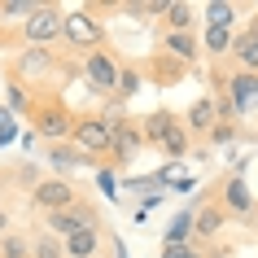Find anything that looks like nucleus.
<instances>
[{"label":"nucleus","instance_id":"c85d7f7f","mask_svg":"<svg viewBox=\"0 0 258 258\" xmlns=\"http://www.w3.org/2000/svg\"><path fill=\"white\" fill-rule=\"evenodd\" d=\"M245 31H249V35H258V14L249 18V27H245Z\"/></svg>","mask_w":258,"mask_h":258},{"label":"nucleus","instance_id":"2eb2a0df","mask_svg":"<svg viewBox=\"0 0 258 258\" xmlns=\"http://www.w3.org/2000/svg\"><path fill=\"white\" fill-rule=\"evenodd\" d=\"M53 66H57L53 48H27V53L18 57V70L22 75H40V70H53Z\"/></svg>","mask_w":258,"mask_h":258},{"label":"nucleus","instance_id":"cd10ccee","mask_svg":"<svg viewBox=\"0 0 258 258\" xmlns=\"http://www.w3.org/2000/svg\"><path fill=\"white\" fill-rule=\"evenodd\" d=\"M0 236H9V210L0 206Z\"/></svg>","mask_w":258,"mask_h":258},{"label":"nucleus","instance_id":"9d476101","mask_svg":"<svg viewBox=\"0 0 258 258\" xmlns=\"http://www.w3.org/2000/svg\"><path fill=\"white\" fill-rule=\"evenodd\" d=\"M228 96H232V105H236V109H254V101H258V75L236 70V75L228 79Z\"/></svg>","mask_w":258,"mask_h":258},{"label":"nucleus","instance_id":"5701e85b","mask_svg":"<svg viewBox=\"0 0 258 258\" xmlns=\"http://www.w3.org/2000/svg\"><path fill=\"white\" fill-rule=\"evenodd\" d=\"M0 258H31V245L9 232V236H0Z\"/></svg>","mask_w":258,"mask_h":258},{"label":"nucleus","instance_id":"20e7f679","mask_svg":"<svg viewBox=\"0 0 258 258\" xmlns=\"http://www.w3.org/2000/svg\"><path fill=\"white\" fill-rule=\"evenodd\" d=\"M70 145L83 153V158H96V153H109L114 149V118H79L75 122V136H70Z\"/></svg>","mask_w":258,"mask_h":258},{"label":"nucleus","instance_id":"6ab92c4d","mask_svg":"<svg viewBox=\"0 0 258 258\" xmlns=\"http://www.w3.org/2000/svg\"><path fill=\"white\" fill-rule=\"evenodd\" d=\"M31 258H66V241L53 236V232H40L31 241Z\"/></svg>","mask_w":258,"mask_h":258},{"label":"nucleus","instance_id":"7ed1b4c3","mask_svg":"<svg viewBox=\"0 0 258 258\" xmlns=\"http://www.w3.org/2000/svg\"><path fill=\"white\" fill-rule=\"evenodd\" d=\"M57 35H66V14H61L57 5H40V9L22 22V40H27L31 48H48V44H57Z\"/></svg>","mask_w":258,"mask_h":258},{"label":"nucleus","instance_id":"f3484780","mask_svg":"<svg viewBox=\"0 0 258 258\" xmlns=\"http://www.w3.org/2000/svg\"><path fill=\"white\" fill-rule=\"evenodd\" d=\"M249 206H254L249 188H245L241 179H228V184H223V210H236V215H245Z\"/></svg>","mask_w":258,"mask_h":258},{"label":"nucleus","instance_id":"f03ea898","mask_svg":"<svg viewBox=\"0 0 258 258\" xmlns=\"http://www.w3.org/2000/svg\"><path fill=\"white\" fill-rule=\"evenodd\" d=\"M145 140H153L166 158H184V153H188V132H184L166 109H158V114L145 118Z\"/></svg>","mask_w":258,"mask_h":258},{"label":"nucleus","instance_id":"412c9836","mask_svg":"<svg viewBox=\"0 0 258 258\" xmlns=\"http://www.w3.org/2000/svg\"><path fill=\"white\" fill-rule=\"evenodd\" d=\"M232 18H236V5H228V0L206 5V27H232Z\"/></svg>","mask_w":258,"mask_h":258},{"label":"nucleus","instance_id":"a878e982","mask_svg":"<svg viewBox=\"0 0 258 258\" xmlns=\"http://www.w3.org/2000/svg\"><path fill=\"white\" fill-rule=\"evenodd\" d=\"M136 88H140V75H136V70H118V88H114V92H118V96H132Z\"/></svg>","mask_w":258,"mask_h":258},{"label":"nucleus","instance_id":"bb28decb","mask_svg":"<svg viewBox=\"0 0 258 258\" xmlns=\"http://www.w3.org/2000/svg\"><path fill=\"white\" fill-rule=\"evenodd\" d=\"M162 258H197L192 245H162Z\"/></svg>","mask_w":258,"mask_h":258},{"label":"nucleus","instance_id":"f257e3e1","mask_svg":"<svg viewBox=\"0 0 258 258\" xmlns=\"http://www.w3.org/2000/svg\"><path fill=\"white\" fill-rule=\"evenodd\" d=\"M31 122H35V132H40L44 140H53V145H61V140L75 136V122L70 118V109L57 101V96H40L35 105H31Z\"/></svg>","mask_w":258,"mask_h":258},{"label":"nucleus","instance_id":"dca6fc26","mask_svg":"<svg viewBox=\"0 0 258 258\" xmlns=\"http://www.w3.org/2000/svg\"><path fill=\"white\" fill-rule=\"evenodd\" d=\"M162 18H166V31H192V22H197V9H192V5H184V0H171Z\"/></svg>","mask_w":258,"mask_h":258},{"label":"nucleus","instance_id":"39448f33","mask_svg":"<svg viewBox=\"0 0 258 258\" xmlns=\"http://www.w3.org/2000/svg\"><path fill=\"white\" fill-rule=\"evenodd\" d=\"M66 40L75 44V48H83V53H96L101 40H105V27H101V18H96V14L75 9V14H66Z\"/></svg>","mask_w":258,"mask_h":258},{"label":"nucleus","instance_id":"c756f323","mask_svg":"<svg viewBox=\"0 0 258 258\" xmlns=\"http://www.w3.org/2000/svg\"><path fill=\"white\" fill-rule=\"evenodd\" d=\"M197 258H202V254H197Z\"/></svg>","mask_w":258,"mask_h":258},{"label":"nucleus","instance_id":"aec40b11","mask_svg":"<svg viewBox=\"0 0 258 258\" xmlns=\"http://www.w3.org/2000/svg\"><path fill=\"white\" fill-rule=\"evenodd\" d=\"M215 118H219V105H215V101H197V105L188 109V127H192V132H210Z\"/></svg>","mask_w":258,"mask_h":258},{"label":"nucleus","instance_id":"a211bd4d","mask_svg":"<svg viewBox=\"0 0 258 258\" xmlns=\"http://www.w3.org/2000/svg\"><path fill=\"white\" fill-rule=\"evenodd\" d=\"M192 228H197V236H215L223 228V206H202L192 215Z\"/></svg>","mask_w":258,"mask_h":258},{"label":"nucleus","instance_id":"1a4fd4ad","mask_svg":"<svg viewBox=\"0 0 258 258\" xmlns=\"http://www.w3.org/2000/svg\"><path fill=\"white\" fill-rule=\"evenodd\" d=\"M140 140H145V127L114 118V149H109V153H114V162H127V158L140 149Z\"/></svg>","mask_w":258,"mask_h":258},{"label":"nucleus","instance_id":"4468645a","mask_svg":"<svg viewBox=\"0 0 258 258\" xmlns=\"http://www.w3.org/2000/svg\"><path fill=\"white\" fill-rule=\"evenodd\" d=\"M232 44H236V31H232V27H206L202 31V48H206V53H215V57L232 53Z\"/></svg>","mask_w":258,"mask_h":258},{"label":"nucleus","instance_id":"0eeeda50","mask_svg":"<svg viewBox=\"0 0 258 258\" xmlns=\"http://www.w3.org/2000/svg\"><path fill=\"white\" fill-rule=\"evenodd\" d=\"M83 75H88V83H92L96 92H114L118 88V66H114V57L109 53H83Z\"/></svg>","mask_w":258,"mask_h":258},{"label":"nucleus","instance_id":"b1692460","mask_svg":"<svg viewBox=\"0 0 258 258\" xmlns=\"http://www.w3.org/2000/svg\"><path fill=\"white\" fill-rule=\"evenodd\" d=\"M35 9H40L35 0H5V5H0V18H22V22H27Z\"/></svg>","mask_w":258,"mask_h":258},{"label":"nucleus","instance_id":"423d86ee","mask_svg":"<svg viewBox=\"0 0 258 258\" xmlns=\"http://www.w3.org/2000/svg\"><path fill=\"white\" fill-rule=\"evenodd\" d=\"M79 228H96V210L92 206H83V202H75V206H66V210H53V215H44V232H53V236H75Z\"/></svg>","mask_w":258,"mask_h":258},{"label":"nucleus","instance_id":"6e6552de","mask_svg":"<svg viewBox=\"0 0 258 258\" xmlns=\"http://www.w3.org/2000/svg\"><path fill=\"white\" fill-rule=\"evenodd\" d=\"M31 197H35V206H40L44 215H53V210H66V206L79 202V197H75V188H70L66 179H57V175H53V179H40Z\"/></svg>","mask_w":258,"mask_h":258},{"label":"nucleus","instance_id":"ddd939ff","mask_svg":"<svg viewBox=\"0 0 258 258\" xmlns=\"http://www.w3.org/2000/svg\"><path fill=\"white\" fill-rule=\"evenodd\" d=\"M96 249H101L96 228H79L75 236H66V258H96Z\"/></svg>","mask_w":258,"mask_h":258},{"label":"nucleus","instance_id":"393cba45","mask_svg":"<svg viewBox=\"0 0 258 258\" xmlns=\"http://www.w3.org/2000/svg\"><path fill=\"white\" fill-rule=\"evenodd\" d=\"M79 162H83V153L75 149V145H53V166L66 171V166H79Z\"/></svg>","mask_w":258,"mask_h":258},{"label":"nucleus","instance_id":"4be33fe9","mask_svg":"<svg viewBox=\"0 0 258 258\" xmlns=\"http://www.w3.org/2000/svg\"><path fill=\"white\" fill-rule=\"evenodd\" d=\"M188 236H192V215H179L166 228V245H188Z\"/></svg>","mask_w":258,"mask_h":258},{"label":"nucleus","instance_id":"f8f14e48","mask_svg":"<svg viewBox=\"0 0 258 258\" xmlns=\"http://www.w3.org/2000/svg\"><path fill=\"white\" fill-rule=\"evenodd\" d=\"M162 48L175 57V61H197V35H192V31H166Z\"/></svg>","mask_w":258,"mask_h":258},{"label":"nucleus","instance_id":"9b49d317","mask_svg":"<svg viewBox=\"0 0 258 258\" xmlns=\"http://www.w3.org/2000/svg\"><path fill=\"white\" fill-rule=\"evenodd\" d=\"M232 61H236L245 75H258V35H249V31H236V44H232Z\"/></svg>","mask_w":258,"mask_h":258}]
</instances>
